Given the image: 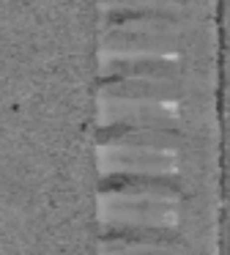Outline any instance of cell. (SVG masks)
Wrapping results in <instances>:
<instances>
[{
  "label": "cell",
  "instance_id": "4",
  "mask_svg": "<svg viewBox=\"0 0 230 255\" xmlns=\"http://www.w3.org/2000/svg\"><path fill=\"white\" fill-rule=\"evenodd\" d=\"M123 244H156L175 247L178 233L170 225H126V222H104L102 247H123Z\"/></svg>",
  "mask_w": 230,
  "mask_h": 255
},
{
  "label": "cell",
  "instance_id": "3",
  "mask_svg": "<svg viewBox=\"0 0 230 255\" xmlns=\"http://www.w3.org/2000/svg\"><path fill=\"white\" fill-rule=\"evenodd\" d=\"M104 173H148V176H170L175 170L173 151L145 148V145L99 143Z\"/></svg>",
  "mask_w": 230,
  "mask_h": 255
},
{
  "label": "cell",
  "instance_id": "2",
  "mask_svg": "<svg viewBox=\"0 0 230 255\" xmlns=\"http://www.w3.org/2000/svg\"><path fill=\"white\" fill-rule=\"evenodd\" d=\"M104 220L126 225H173L175 200L148 198V195H102Z\"/></svg>",
  "mask_w": 230,
  "mask_h": 255
},
{
  "label": "cell",
  "instance_id": "1",
  "mask_svg": "<svg viewBox=\"0 0 230 255\" xmlns=\"http://www.w3.org/2000/svg\"><path fill=\"white\" fill-rule=\"evenodd\" d=\"M178 50V25L162 11L107 14L102 33L104 61H134V58H164Z\"/></svg>",
  "mask_w": 230,
  "mask_h": 255
},
{
  "label": "cell",
  "instance_id": "6",
  "mask_svg": "<svg viewBox=\"0 0 230 255\" xmlns=\"http://www.w3.org/2000/svg\"><path fill=\"white\" fill-rule=\"evenodd\" d=\"M102 255H178L175 247L156 244H123V247H102Z\"/></svg>",
  "mask_w": 230,
  "mask_h": 255
},
{
  "label": "cell",
  "instance_id": "5",
  "mask_svg": "<svg viewBox=\"0 0 230 255\" xmlns=\"http://www.w3.org/2000/svg\"><path fill=\"white\" fill-rule=\"evenodd\" d=\"M173 0H102L107 14L115 11H162Z\"/></svg>",
  "mask_w": 230,
  "mask_h": 255
}]
</instances>
